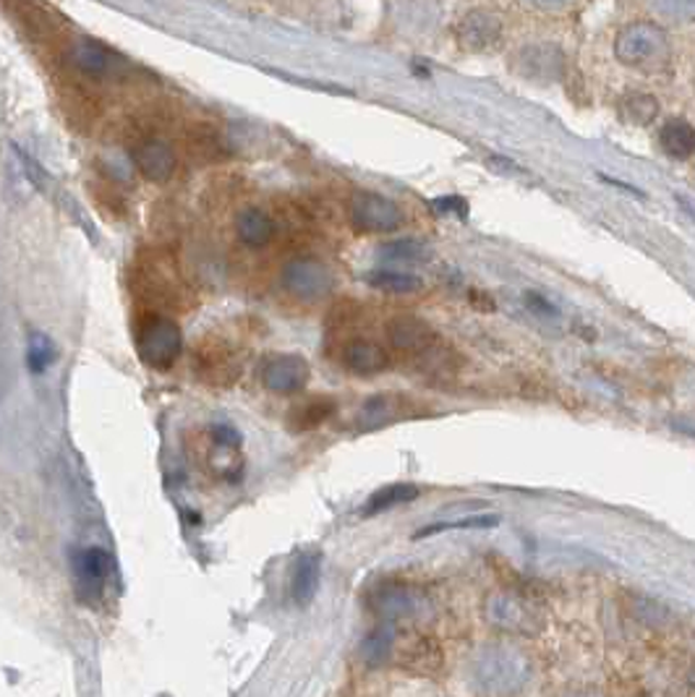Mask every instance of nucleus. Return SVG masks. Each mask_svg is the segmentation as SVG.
I'll use <instances>...</instances> for the list:
<instances>
[{"label": "nucleus", "instance_id": "obj_1", "mask_svg": "<svg viewBox=\"0 0 695 697\" xmlns=\"http://www.w3.org/2000/svg\"><path fill=\"white\" fill-rule=\"evenodd\" d=\"M615 56L623 66L643 73H659L672 64L670 34L653 22L623 26L615 39Z\"/></svg>", "mask_w": 695, "mask_h": 697}, {"label": "nucleus", "instance_id": "obj_2", "mask_svg": "<svg viewBox=\"0 0 695 697\" xmlns=\"http://www.w3.org/2000/svg\"><path fill=\"white\" fill-rule=\"evenodd\" d=\"M136 351L149 368H173L183 353V332L162 311H147L136 321Z\"/></svg>", "mask_w": 695, "mask_h": 697}, {"label": "nucleus", "instance_id": "obj_3", "mask_svg": "<svg viewBox=\"0 0 695 697\" xmlns=\"http://www.w3.org/2000/svg\"><path fill=\"white\" fill-rule=\"evenodd\" d=\"M471 682L479 693L502 697L523 685L521 659L508 648L492 645L476 653L471 664Z\"/></svg>", "mask_w": 695, "mask_h": 697}, {"label": "nucleus", "instance_id": "obj_4", "mask_svg": "<svg viewBox=\"0 0 695 697\" xmlns=\"http://www.w3.org/2000/svg\"><path fill=\"white\" fill-rule=\"evenodd\" d=\"M283 288L298 300H322L335 290V275L317 259H290L283 270Z\"/></svg>", "mask_w": 695, "mask_h": 697}, {"label": "nucleus", "instance_id": "obj_5", "mask_svg": "<svg viewBox=\"0 0 695 697\" xmlns=\"http://www.w3.org/2000/svg\"><path fill=\"white\" fill-rule=\"evenodd\" d=\"M387 340H390V347L395 353L415 361V364L419 361L426 364L442 347L437 332L419 317H395L387 324Z\"/></svg>", "mask_w": 695, "mask_h": 697}, {"label": "nucleus", "instance_id": "obj_6", "mask_svg": "<svg viewBox=\"0 0 695 697\" xmlns=\"http://www.w3.org/2000/svg\"><path fill=\"white\" fill-rule=\"evenodd\" d=\"M403 209L374 191H358L351 202V222L358 232H395L403 228Z\"/></svg>", "mask_w": 695, "mask_h": 697}, {"label": "nucleus", "instance_id": "obj_7", "mask_svg": "<svg viewBox=\"0 0 695 697\" xmlns=\"http://www.w3.org/2000/svg\"><path fill=\"white\" fill-rule=\"evenodd\" d=\"M513 66L523 79L536 84H555L568 71V56L555 43H534L515 53Z\"/></svg>", "mask_w": 695, "mask_h": 697}, {"label": "nucleus", "instance_id": "obj_8", "mask_svg": "<svg viewBox=\"0 0 695 697\" xmlns=\"http://www.w3.org/2000/svg\"><path fill=\"white\" fill-rule=\"evenodd\" d=\"M134 288L147 304L160 306H175L186 296L179 272L168 266L162 259H145L141 262L139 270L134 272Z\"/></svg>", "mask_w": 695, "mask_h": 697}, {"label": "nucleus", "instance_id": "obj_9", "mask_svg": "<svg viewBox=\"0 0 695 697\" xmlns=\"http://www.w3.org/2000/svg\"><path fill=\"white\" fill-rule=\"evenodd\" d=\"M204 465L207 470H213L215 476L236 481L243 470V455H241V436L236 434V429L217 423L207 432V442H204Z\"/></svg>", "mask_w": 695, "mask_h": 697}, {"label": "nucleus", "instance_id": "obj_10", "mask_svg": "<svg viewBox=\"0 0 695 697\" xmlns=\"http://www.w3.org/2000/svg\"><path fill=\"white\" fill-rule=\"evenodd\" d=\"M311 379V368L306 364V358L296 353H281L272 355V358L264 361L262 366V385L272 389V392L281 395H293L301 392V389L309 385Z\"/></svg>", "mask_w": 695, "mask_h": 697}, {"label": "nucleus", "instance_id": "obj_11", "mask_svg": "<svg viewBox=\"0 0 695 697\" xmlns=\"http://www.w3.org/2000/svg\"><path fill=\"white\" fill-rule=\"evenodd\" d=\"M338 361L345 372L356 374V377H374L390 368V353L379 343L366 338H351L340 345Z\"/></svg>", "mask_w": 695, "mask_h": 697}, {"label": "nucleus", "instance_id": "obj_12", "mask_svg": "<svg viewBox=\"0 0 695 697\" xmlns=\"http://www.w3.org/2000/svg\"><path fill=\"white\" fill-rule=\"evenodd\" d=\"M502 37V19L492 11L476 9L463 16L458 24V43L468 50H489L500 43Z\"/></svg>", "mask_w": 695, "mask_h": 697}, {"label": "nucleus", "instance_id": "obj_13", "mask_svg": "<svg viewBox=\"0 0 695 697\" xmlns=\"http://www.w3.org/2000/svg\"><path fill=\"white\" fill-rule=\"evenodd\" d=\"M134 162L139 168V173L152 183L168 181L170 175L179 168V157L175 149L162 139H147L134 149Z\"/></svg>", "mask_w": 695, "mask_h": 697}, {"label": "nucleus", "instance_id": "obj_14", "mask_svg": "<svg viewBox=\"0 0 695 697\" xmlns=\"http://www.w3.org/2000/svg\"><path fill=\"white\" fill-rule=\"evenodd\" d=\"M413 410L403 395H374L364 402L358 413V426L361 429H385L395 421L411 419Z\"/></svg>", "mask_w": 695, "mask_h": 697}, {"label": "nucleus", "instance_id": "obj_15", "mask_svg": "<svg viewBox=\"0 0 695 697\" xmlns=\"http://www.w3.org/2000/svg\"><path fill=\"white\" fill-rule=\"evenodd\" d=\"M73 572H77L79 587L87 593H98L105 587L107 578L113 575V559L111 553L100 546H90V549H81L77 553V562H73Z\"/></svg>", "mask_w": 695, "mask_h": 697}, {"label": "nucleus", "instance_id": "obj_16", "mask_svg": "<svg viewBox=\"0 0 695 697\" xmlns=\"http://www.w3.org/2000/svg\"><path fill=\"white\" fill-rule=\"evenodd\" d=\"M236 236L249 249H264L275 236V220L259 207H247L236 215Z\"/></svg>", "mask_w": 695, "mask_h": 697}, {"label": "nucleus", "instance_id": "obj_17", "mask_svg": "<svg viewBox=\"0 0 695 697\" xmlns=\"http://www.w3.org/2000/svg\"><path fill=\"white\" fill-rule=\"evenodd\" d=\"M415 609H419V593L406 583L381 585L374 593V612H379L381 617H411Z\"/></svg>", "mask_w": 695, "mask_h": 697}, {"label": "nucleus", "instance_id": "obj_18", "mask_svg": "<svg viewBox=\"0 0 695 697\" xmlns=\"http://www.w3.org/2000/svg\"><path fill=\"white\" fill-rule=\"evenodd\" d=\"M659 147L672 160H687V157L695 155V128L683 118L666 121L662 132H659Z\"/></svg>", "mask_w": 695, "mask_h": 697}, {"label": "nucleus", "instance_id": "obj_19", "mask_svg": "<svg viewBox=\"0 0 695 697\" xmlns=\"http://www.w3.org/2000/svg\"><path fill=\"white\" fill-rule=\"evenodd\" d=\"M319 562H322L319 553H304L296 562V570H293L290 580V596L298 606H306L315 598L319 585Z\"/></svg>", "mask_w": 695, "mask_h": 697}, {"label": "nucleus", "instance_id": "obj_20", "mask_svg": "<svg viewBox=\"0 0 695 697\" xmlns=\"http://www.w3.org/2000/svg\"><path fill=\"white\" fill-rule=\"evenodd\" d=\"M335 408H338V402L332 398L304 400L290 410L288 423H290V429H296V432H309V429H317V426H322L324 421H330L332 413H335Z\"/></svg>", "mask_w": 695, "mask_h": 697}, {"label": "nucleus", "instance_id": "obj_21", "mask_svg": "<svg viewBox=\"0 0 695 697\" xmlns=\"http://www.w3.org/2000/svg\"><path fill=\"white\" fill-rule=\"evenodd\" d=\"M68 60L73 68H79L81 73H90V77H102V73L111 71V56H107L105 47H100L92 39H79L68 50Z\"/></svg>", "mask_w": 695, "mask_h": 697}, {"label": "nucleus", "instance_id": "obj_22", "mask_svg": "<svg viewBox=\"0 0 695 697\" xmlns=\"http://www.w3.org/2000/svg\"><path fill=\"white\" fill-rule=\"evenodd\" d=\"M421 489L413 487V483H392V487H381L369 496V502L364 504V515H379V512L403 507V504H411L413 499H419Z\"/></svg>", "mask_w": 695, "mask_h": 697}, {"label": "nucleus", "instance_id": "obj_23", "mask_svg": "<svg viewBox=\"0 0 695 697\" xmlns=\"http://www.w3.org/2000/svg\"><path fill=\"white\" fill-rule=\"evenodd\" d=\"M619 115H623L625 123L630 126H651L659 115V100L651 98V94H628L619 105Z\"/></svg>", "mask_w": 695, "mask_h": 697}, {"label": "nucleus", "instance_id": "obj_24", "mask_svg": "<svg viewBox=\"0 0 695 697\" xmlns=\"http://www.w3.org/2000/svg\"><path fill=\"white\" fill-rule=\"evenodd\" d=\"M369 283L374 288L392 293V296H406V293H415L421 288V279L411 275V272H400V270H379L369 277Z\"/></svg>", "mask_w": 695, "mask_h": 697}, {"label": "nucleus", "instance_id": "obj_25", "mask_svg": "<svg viewBox=\"0 0 695 697\" xmlns=\"http://www.w3.org/2000/svg\"><path fill=\"white\" fill-rule=\"evenodd\" d=\"M381 259L392 264H419L424 262V259H429V249L424 243L403 238V241L381 245Z\"/></svg>", "mask_w": 695, "mask_h": 697}, {"label": "nucleus", "instance_id": "obj_26", "mask_svg": "<svg viewBox=\"0 0 695 697\" xmlns=\"http://www.w3.org/2000/svg\"><path fill=\"white\" fill-rule=\"evenodd\" d=\"M395 651V638L390 630H377L372 632L369 638L361 642V659L369 666H379L390 659Z\"/></svg>", "mask_w": 695, "mask_h": 697}, {"label": "nucleus", "instance_id": "obj_27", "mask_svg": "<svg viewBox=\"0 0 695 697\" xmlns=\"http://www.w3.org/2000/svg\"><path fill=\"white\" fill-rule=\"evenodd\" d=\"M497 525V517L492 515H476V517H463V521H447V523H434L429 528L419 530L413 538H426V536H437V533L447 530H474V528H492Z\"/></svg>", "mask_w": 695, "mask_h": 697}, {"label": "nucleus", "instance_id": "obj_28", "mask_svg": "<svg viewBox=\"0 0 695 697\" xmlns=\"http://www.w3.org/2000/svg\"><path fill=\"white\" fill-rule=\"evenodd\" d=\"M26 361H30V368L34 374H43L47 372V366L56 361V347H53V343L45 338V334H32Z\"/></svg>", "mask_w": 695, "mask_h": 697}, {"label": "nucleus", "instance_id": "obj_29", "mask_svg": "<svg viewBox=\"0 0 695 697\" xmlns=\"http://www.w3.org/2000/svg\"><path fill=\"white\" fill-rule=\"evenodd\" d=\"M651 5L662 16L674 19V22H691V19H695V0H651Z\"/></svg>", "mask_w": 695, "mask_h": 697}, {"label": "nucleus", "instance_id": "obj_30", "mask_svg": "<svg viewBox=\"0 0 695 697\" xmlns=\"http://www.w3.org/2000/svg\"><path fill=\"white\" fill-rule=\"evenodd\" d=\"M437 212H455V215H466V202L458 199V196H445V199L434 202Z\"/></svg>", "mask_w": 695, "mask_h": 697}, {"label": "nucleus", "instance_id": "obj_31", "mask_svg": "<svg viewBox=\"0 0 695 697\" xmlns=\"http://www.w3.org/2000/svg\"><path fill=\"white\" fill-rule=\"evenodd\" d=\"M528 306H534L536 311H547V313H555V309H551V306L547 304V300H544L542 296H536V293H528Z\"/></svg>", "mask_w": 695, "mask_h": 697}, {"label": "nucleus", "instance_id": "obj_32", "mask_svg": "<svg viewBox=\"0 0 695 697\" xmlns=\"http://www.w3.org/2000/svg\"><path fill=\"white\" fill-rule=\"evenodd\" d=\"M536 5H542V9H560V5L568 3V0H534Z\"/></svg>", "mask_w": 695, "mask_h": 697}]
</instances>
